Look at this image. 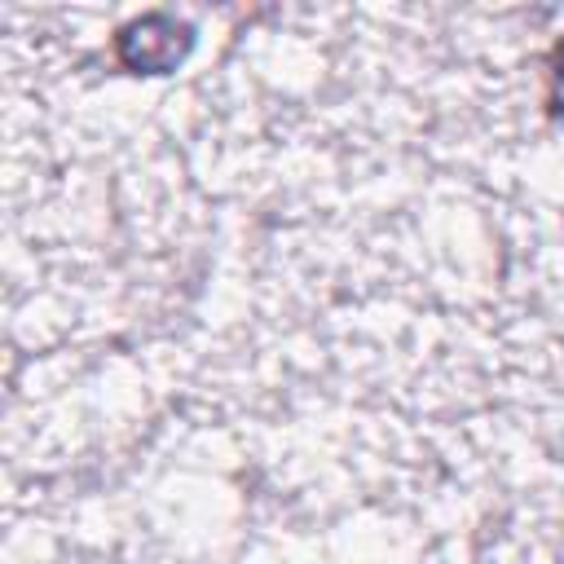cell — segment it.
<instances>
[{
	"mask_svg": "<svg viewBox=\"0 0 564 564\" xmlns=\"http://www.w3.org/2000/svg\"><path fill=\"white\" fill-rule=\"evenodd\" d=\"M194 44H198V31L189 18H176L167 9H150V13L128 18L115 31L110 53H115L119 70H128V75H172L176 66H185Z\"/></svg>",
	"mask_w": 564,
	"mask_h": 564,
	"instance_id": "cell-1",
	"label": "cell"
},
{
	"mask_svg": "<svg viewBox=\"0 0 564 564\" xmlns=\"http://www.w3.org/2000/svg\"><path fill=\"white\" fill-rule=\"evenodd\" d=\"M542 79H546V88H542V110H546V119L564 123V35L546 48V57H542Z\"/></svg>",
	"mask_w": 564,
	"mask_h": 564,
	"instance_id": "cell-2",
	"label": "cell"
}]
</instances>
